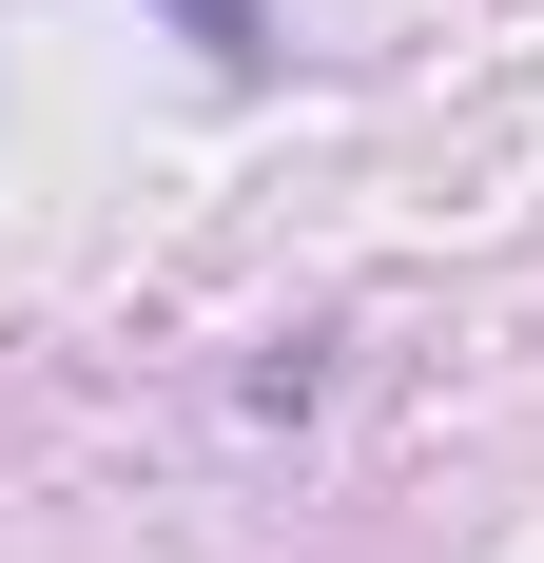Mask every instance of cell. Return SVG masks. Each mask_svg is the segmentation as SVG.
<instances>
[{
    "label": "cell",
    "mask_w": 544,
    "mask_h": 563,
    "mask_svg": "<svg viewBox=\"0 0 544 563\" xmlns=\"http://www.w3.org/2000/svg\"><path fill=\"white\" fill-rule=\"evenodd\" d=\"M175 40L215 58V78H272V0H175Z\"/></svg>",
    "instance_id": "cell-1"
}]
</instances>
